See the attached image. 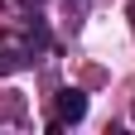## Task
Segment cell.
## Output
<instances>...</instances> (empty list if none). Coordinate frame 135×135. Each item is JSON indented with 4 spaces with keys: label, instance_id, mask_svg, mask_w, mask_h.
<instances>
[{
    "label": "cell",
    "instance_id": "3",
    "mask_svg": "<svg viewBox=\"0 0 135 135\" xmlns=\"http://www.w3.org/2000/svg\"><path fill=\"white\" fill-rule=\"evenodd\" d=\"M63 5H68V15H73V24L82 20V15H87L92 10V0H63Z\"/></svg>",
    "mask_w": 135,
    "mask_h": 135
},
{
    "label": "cell",
    "instance_id": "4",
    "mask_svg": "<svg viewBox=\"0 0 135 135\" xmlns=\"http://www.w3.org/2000/svg\"><path fill=\"white\" fill-rule=\"evenodd\" d=\"M15 5H24V10H39V5H48V0H15Z\"/></svg>",
    "mask_w": 135,
    "mask_h": 135
},
{
    "label": "cell",
    "instance_id": "5",
    "mask_svg": "<svg viewBox=\"0 0 135 135\" xmlns=\"http://www.w3.org/2000/svg\"><path fill=\"white\" fill-rule=\"evenodd\" d=\"M130 24H135V0H130Z\"/></svg>",
    "mask_w": 135,
    "mask_h": 135
},
{
    "label": "cell",
    "instance_id": "1",
    "mask_svg": "<svg viewBox=\"0 0 135 135\" xmlns=\"http://www.w3.org/2000/svg\"><path fill=\"white\" fill-rule=\"evenodd\" d=\"M48 48H53V39H48L44 20H29V24H24V34H20V44L0 48V73H20V68H29L39 53H48Z\"/></svg>",
    "mask_w": 135,
    "mask_h": 135
},
{
    "label": "cell",
    "instance_id": "2",
    "mask_svg": "<svg viewBox=\"0 0 135 135\" xmlns=\"http://www.w3.org/2000/svg\"><path fill=\"white\" fill-rule=\"evenodd\" d=\"M53 106H58V121L53 126H77L82 116H87V92H82V87H58Z\"/></svg>",
    "mask_w": 135,
    "mask_h": 135
}]
</instances>
